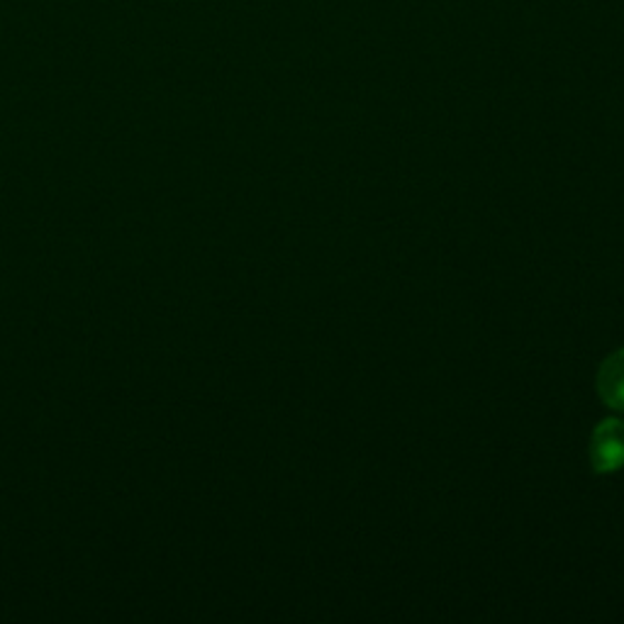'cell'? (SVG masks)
I'll return each instance as SVG.
<instances>
[{
    "mask_svg": "<svg viewBox=\"0 0 624 624\" xmlns=\"http://www.w3.org/2000/svg\"><path fill=\"white\" fill-rule=\"evenodd\" d=\"M597 390L610 408L624 412V349L615 351L613 357L601 366L597 374Z\"/></svg>",
    "mask_w": 624,
    "mask_h": 624,
    "instance_id": "2",
    "label": "cell"
},
{
    "mask_svg": "<svg viewBox=\"0 0 624 624\" xmlns=\"http://www.w3.org/2000/svg\"><path fill=\"white\" fill-rule=\"evenodd\" d=\"M591 463L597 473L624 467V420H605L595 427L591 439Z\"/></svg>",
    "mask_w": 624,
    "mask_h": 624,
    "instance_id": "1",
    "label": "cell"
}]
</instances>
